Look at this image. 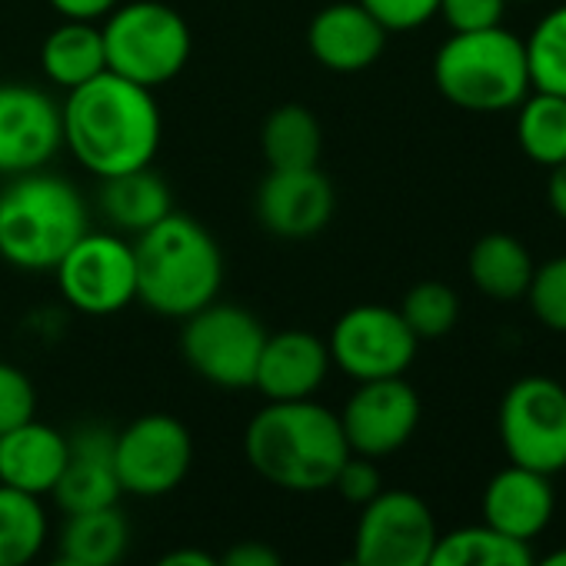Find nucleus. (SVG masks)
<instances>
[{
    "label": "nucleus",
    "instance_id": "nucleus-37",
    "mask_svg": "<svg viewBox=\"0 0 566 566\" xmlns=\"http://www.w3.org/2000/svg\"><path fill=\"white\" fill-rule=\"evenodd\" d=\"M44 4L61 18V21H87L101 24L120 0H44Z\"/></svg>",
    "mask_w": 566,
    "mask_h": 566
},
{
    "label": "nucleus",
    "instance_id": "nucleus-9",
    "mask_svg": "<svg viewBox=\"0 0 566 566\" xmlns=\"http://www.w3.org/2000/svg\"><path fill=\"white\" fill-rule=\"evenodd\" d=\"M64 304L84 317H114L137 301L134 240L111 230H87L54 266Z\"/></svg>",
    "mask_w": 566,
    "mask_h": 566
},
{
    "label": "nucleus",
    "instance_id": "nucleus-14",
    "mask_svg": "<svg viewBox=\"0 0 566 566\" xmlns=\"http://www.w3.org/2000/svg\"><path fill=\"white\" fill-rule=\"evenodd\" d=\"M61 150V104L34 84H0V177L48 170Z\"/></svg>",
    "mask_w": 566,
    "mask_h": 566
},
{
    "label": "nucleus",
    "instance_id": "nucleus-27",
    "mask_svg": "<svg viewBox=\"0 0 566 566\" xmlns=\"http://www.w3.org/2000/svg\"><path fill=\"white\" fill-rule=\"evenodd\" d=\"M530 543L493 533L490 526H460L440 533L427 566H533Z\"/></svg>",
    "mask_w": 566,
    "mask_h": 566
},
{
    "label": "nucleus",
    "instance_id": "nucleus-22",
    "mask_svg": "<svg viewBox=\"0 0 566 566\" xmlns=\"http://www.w3.org/2000/svg\"><path fill=\"white\" fill-rule=\"evenodd\" d=\"M533 266L536 263L526 243L503 230L483 233L470 247V256H467L470 283L486 301H496V304H516L526 297Z\"/></svg>",
    "mask_w": 566,
    "mask_h": 566
},
{
    "label": "nucleus",
    "instance_id": "nucleus-29",
    "mask_svg": "<svg viewBox=\"0 0 566 566\" xmlns=\"http://www.w3.org/2000/svg\"><path fill=\"white\" fill-rule=\"evenodd\" d=\"M533 91L566 97V4L549 8L523 38Z\"/></svg>",
    "mask_w": 566,
    "mask_h": 566
},
{
    "label": "nucleus",
    "instance_id": "nucleus-2",
    "mask_svg": "<svg viewBox=\"0 0 566 566\" xmlns=\"http://www.w3.org/2000/svg\"><path fill=\"white\" fill-rule=\"evenodd\" d=\"M243 457L253 473L280 490H331L350 457L337 410L311 400H283L260 407L243 430Z\"/></svg>",
    "mask_w": 566,
    "mask_h": 566
},
{
    "label": "nucleus",
    "instance_id": "nucleus-30",
    "mask_svg": "<svg viewBox=\"0 0 566 566\" xmlns=\"http://www.w3.org/2000/svg\"><path fill=\"white\" fill-rule=\"evenodd\" d=\"M400 317L407 321V327L413 331V337L423 340H440L447 337L457 321H460V297L450 283L440 280H420L403 294L400 301Z\"/></svg>",
    "mask_w": 566,
    "mask_h": 566
},
{
    "label": "nucleus",
    "instance_id": "nucleus-7",
    "mask_svg": "<svg viewBox=\"0 0 566 566\" xmlns=\"http://www.w3.org/2000/svg\"><path fill=\"white\" fill-rule=\"evenodd\" d=\"M266 344V327L256 314L220 297L187 321H180V357L210 387L247 390L253 387L256 360Z\"/></svg>",
    "mask_w": 566,
    "mask_h": 566
},
{
    "label": "nucleus",
    "instance_id": "nucleus-40",
    "mask_svg": "<svg viewBox=\"0 0 566 566\" xmlns=\"http://www.w3.org/2000/svg\"><path fill=\"white\" fill-rule=\"evenodd\" d=\"M533 566H566V546L553 549V553L543 556V559H533Z\"/></svg>",
    "mask_w": 566,
    "mask_h": 566
},
{
    "label": "nucleus",
    "instance_id": "nucleus-21",
    "mask_svg": "<svg viewBox=\"0 0 566 566\" xmlns=\"http://www.w3.org/2000/svg\"><path fill=\"white\" fill-rule=\"evenodd\" d=\"M97 207L117 233L140 237L174 210V193L154 167H144L104 177L97 190Z\"/></svg>",
    "mask_w": 566,
    "mask_h": 566
},
{
    "label": "nucleus",
    "instance_id": "nucleus-1",
    "mask_svg": "<svg viewBox=\"0 0 566 566\" xmlns=\"http://www.w3.org/2000/svg\"><path fill=\"white\" fill-rule=\"evenodd\" d=\"M61 124L64 150L97 180L154 167L164 144L157 91L111 71L67 91Z\"/></svg>",
    "mask_w": 566,
    "mask_h": 566
},
{
    "label": "nucleus",
    "instance_id": "nucleus-15",
    "mask_svg": "<svg viewBox=\"0 0 566 566\" xmlns=\"http://www.w3.org/2000/svg\"><path fill=\"white\" fill-rule=\"evenodd\" d=\"M256 223L280 240H311L337 213L334 180L321 167L266 170L253 193Z\"/></svg>",
    "mask_w": 566,
    "mask_h": 566
},
{
    "label": "nucleus",
    "instance_id": "nucleus-39",
    "mask_svg": "<svg viewBox=\"0 0 566 566\" xmlns=\"http://www.w3.org/2000/svg\"><path fill=\"white\" fill-rule=\"evenodd\" d=\"M154 566H217V556H210L200 546H180V549L164 553Z\"/></svg>",
    "mask_w": 566,
    "mask_h": 566
},
{
    "label": "nucleus",
    "instance_id": "nucleus-16",
    "mask_svg": "<svg viewBox=\"0 0 566 566\" xmlns=\"http://www.w3.org/2000/svg\"><path fill=\"white\" fill-rule=\"evenodd\" d=\"M334 370L327 340L314 331H276L266 334V344L256 360L253 390L266 403L311 400L327 384Z\"/></svg>",
    "mask_w": 566,
    "mask_h": 566
},
{
    "label": "nucleus",
    "instance_id": "nucleus-12",
    "mask_svg": "<svg viewBox=\"0 0 566 566\" xmlns=\"http://www.w3.org/2000/svg\"><path fill=\"white\" fill-rule=\"evenodd\" d=\"M114 467L124 493L167 496L193 467V437L170 413H144L114 433Z\"/></svg>",
    "mask_w": 566,
    "mask_h": 566
},
{
    "label": "nucleus",
    "instance_id": "nucleus-3",
    "mask_svg": "<svg viewBox=\"0 0 566 566\" xmlns=\"http://www.w3.org/2000/svg\"><path fill=\"white\" fill-rule=\"evenodd\" d=\"M137 301L167 321H187L213 304L223 287V250L190 213L170 210L160 223L134 237Z\"/></svg>",
    "mask_w": 566,
    "mask_h": 566
},
{
    "label": "nucleus",
    "instance_id": "nucleus-32",
    "mask_svg": "<svg viewBox=\"0 0 566 566\" xmlns=\"http://www.w3.org/2000/svg\"><path fill=\"white\" fill-rule=\"evenodd\" d=\"M34 417H38L34 380L14 364H0V433H8Z\"/></svg>",
    "mask_w": 566,
    "mask_h": 566
},
{
    "label": "nucleus",
    "instance_id": "nucleus-11",
    "mask_svg": "<svg viewBox=\"0 0 566 566\" xmlns=\"http://www.w3.org/2000/svg\"><path fill=\"white\" fill-rule=\"evenodd\" d=\"M440 526L433 510L413 490H380L354 530V566H427Z\"/></svg>",
    "mask_w": 566,
    "mask_h": 566
},
{
    "label": "nucleus",
    "instance_id": "nucleus-42",
    "mask_svg": "<svg viewBox=\"0 0 566 566\" xmlns=\"http://www.w3.org/2000/svg\"><path fill=\"white\" fill-rule=\"evenodd\" d=\"M506 4H543V0H506Z\"/></svg>",
    "mask_w": 566,
    "mask_h": 566
},
{
    "label": "nucleus",
    "instance_id": "nucleus-36",
    "mask_svg": "<svg viewBox=\"0 0 566 566\" xmlns=\"http://www.w3.org/2000/svg\"><path fill=\"white\" fill-rule=\"evenodd\" d=\"M217 566H283V556L263 539H240V543L227 546V553L217 559Z\"/></svg>",
    "mask_w": 566,
    "mask_h": 566
},
{
    "label": "nucleus",
    "instance_id": "nucleus-10",
    "mask_svg": "<svg viewBox=\"0 0 566 566\" xmlns=\"http://www.w3.org/2000/svg\"><path fill=\"white\" fill-rule=\"evenodd\" d=\"M327 350L344 377H350L354 384H367L403 377L417 360L420 340L397 307L357 304L334 321L327 334Z\"/></svg>",
    "mask_w": 566,
    "mask_h": 566
},
{
    "label": "nucleus",
    "instance_id": "nucleus-26",
    "mask_svg": "<svg viewBox=\"0 0 566 566\" xmlns=\"http://www.w3.org/2000/svg\"><path fill=\"white\" fill-rule=\"evenodd\" d=\"M516 144L536 167H556L566 160V97L530 91L516 104Z\"/></svg>",
    "mask_w": 566,
    "mask_h": 566
},
{
    "label": "nucleus",
    "instance_id": "nucleus-20",
    "mask_svg": "<svg viewBox=\"0 0 566 566\" xmlns=\"http://www.w3.org/2000/svg\"><path fill=\"white\" fill-rule=\"evenodd\" d=\"M67 463V433L38 417L0 433V483L31 496L54 493Z\"/></svg>",
    "mask_w": 566,
    "mask_h": 566
},
{
    "label": "nucleus",
    "instance_id": "nucleus-17",
    "mask_svg": "<svg viewBox=\"0 0 566 566\" xmlns=\"http://www.w3.org/2000/svg\"><path fill=\"white\" fill-rule=\"evenodd\" d=\"M387 31L360 0H334L307 24V51L331 74H360L384 57Z\"/></svg>",
    "mask_w": 566,
    "mask_h": 566
},
{
    "label": "nucleus",
    "instance_id": "nucleus-31",
    "mask_svg": "<svg viewBox=\"0 0 566 566\" xmlns=\"http://www.w3.org/2000/svg\"><path fill=\"white\" fill-rule=\"evenodd\" d=\"M530 314L553 334H566V253L533 266L526 297Z\"/></svg>",
    "mask_w": 566,
    "mask_h": 566
},
{
    "label": "nucleus",
    "instance_id": "nucleus-35",
    "mask_svg": "<svg viewBox=\"0 0 566 566\" xmlns=\"http://www.w3.org/2000/svg\"><path fill=\"white\" fill-rule=\"evenodd\" d=\"M331 486L340 493L344 503H350V506H367V503L384 490V476H380V470H377V460L360 457V453H350V457L344 460V467L337 470V476H334Z\"/></svg>",
    "mask_w": 566,
    "mask_h": 566
},
{
    "label": "nucleus",
    "instance_id": "nucleus-25",
    "mask_svg": "<svg viewBox=\"0 0 566 566\" xmlns=\"http://www.w3.org/2000/svg\"><path fill=\"white\" fill-rule=\"evenodd\" d=\"M130 546V523L124 510L101 506L84 513H67L61 530V553L74 556L84 566H117Z\"/></svg>",
    "mask_w": 566,
    "mask_h": 566
},
{
    "label": "nucleus",
    "instance_id": "nucleus-5",
    "mask_svg": "<svg viewBox=\"0 0 566 566\" xmlns=\"http://www.w3.org/2000/svg\"><path fill=\"white\" fill-rule=\"evenodd\" d=\"M433 87L440 97L470 114H503L533 91L526 44L500 28L450 34L433 54Z\"/></svg>",
    "mask_w": 566,
    "mask_h": 566
},
{
    "label": "nucleus",
    "instance_id": "nucleus-13",
    "mask_svg": "<svg viewBox=\"0 0 566 566\" xmlns=\"http://www.w3.org/2000/svg\"><path fill=\"white\" fill-rule=\"evenodd\" d=\"M337 417L350 453L384 460L413 440L423 417V403L403 377H387L357 384Z\"/></svg>",
    "mask_w": 566,
    "mask_h": 566
},
{
    "label": "nucleus",
    "instance_id": "nucleus-24",
    "mask_svg": "<svg viewBox=\"0 0 566 566\" xmlns=\"http://www.w3.org/2000/svg\"><path fill=\"white\" fill-rule=\"evenodd\" d=\"M260 154H263L266 170L321 167L324 127H321L317 114L304 104L273 107L260 127Z\"/></svg>",
    "mask_w": 566,
    "mask_h": 566
},
{
    "label": "nucleus",
    "instance_id": "nucleus-19",
    "mask_svg": "<svg viewBox=\"0 0 566 566\" xmlns=\"http://www.w3.org/2000/svg\"><path fill=\"white\" fill-rule=\"evenodd\" d=\"M120 480L114 467V433L104 427H81L67 437V463L54 486V500L64 513H84L114 506L120 500Z\"/></svg>",
    "mask_w": 566,
    "mask_h": 566
},
{
    "label": "nucleus",
    "instance_id": "nucleus-34",
    "mask_svg": "<svg viewBox=\"0 0 566 566\" xmlns=\"http://www.w3.org/2000/svg\"><path fill=\"white\" fill-rule=\"evenodd\" d=\"M506 0H440L437 18L450 28V34L500 28L506 18Z\"/></svg>",
    "mask_w": 566,
    "mask_h": 566
},
{
    "label": "nucleus",
    "instance_id": "nucleus-6",
    "mask_svg": "<svg viewBox=\"0 0 566 566\" xmlns=\"http://www.w3.org/2000/svg\"><path fill=\"white\" fill-rule=\"evenodd\" d=\"M107 71L160 91L184 74L193 54V31L187 18L164 0H120L101 21Z\"/></svg>",
    "mask_w": 566,
    "mask_h": 566
},
{
    "label": "nucleus",
    "instance_id": "nucleus-23",
    "mask_svg": "<svg viewBox=\"0 0 566 566\" xmlns=\"http://www.w3.org/2000/svg\"><path fill=\"white\" fill-rule=\"evenodd\" d=\"M107 71L101 24L61 21L41 41V74L57 91H74Z\"/></svg>",
    "mask_w": 566,
    "mask_h": 566
},
{
    "label": "nucleus",
    "instance_id": "nucleus-18",
    "mask_svg": "<svg viewBox=\"0 0 566 566\" xmlns=\"http://www.w3.org/2000/svg\"><path fill=\"white\" fill-rule=\"evenodd\" d=\"M553 513H556L553 476H543L516 463L496 470L480 496L483 526L520 543H533L549 526Z\"/></svg>",
    "mask_w": 566,
    "mask_h": 566
},
{
    "label": "nucleus",
    "instance_id": "nucleus-8",
    "mask_svg": "<svg viewBox=\"0 0 566 566\" xmlns=\"http://www.w3.org/2000/svg\"><path fill=\"white\" fill-rule=\"evenodd\" d=\"M496 433L510 463L556 476L566 470V387L546 374L513 380L496 410Z\"/></svg>",
    "mask_w": 566,
    "mask_h": 566
},
{
    "label": "nucleus",
    "instance_id": "nucleus-28",
    "mask_svg": "<svg viewBox=\"0 0 566 566\" xmlns=\"http://www.w3.org/2000/svg\"><path fill=\"white\" fill-rule=\"evenodd\" d=\"M48 543V510L41 496L0 483V566H31Z\"/></svg>",
    "mask_w": 566,
    "mask_h": 566
},
{
    "label": "nucleus",
    "instance_id": "nucleus-33",
    "mask_svg": "<svg viewBox=\"0 0 566 566\" xmlns=\"http://www.w3.org/2000/svg\"><path fill=\"white\" fill-rule=\"evenodd\" d=\"M387 34H410L437 18L440 0H360Z\"/></svg>",
    "mask_w": 566,
    "mask_h": 566
},
{
    "label": "nucleus",
    "instance_id": "nucleus-38",
    "mask_svg": "<svg viewBox=\"0 0 566 566\" xmlns=\"http://www.w3.org/2000/svg\"><path fill=\"white\" fill-rule=\"evenodd\" d=\"M546 203L566 223V160L556 164V167H549V177H546Z\"/></svg>",
    "mask_w": 566,
    "mask_h": 566
},
{
    "label": "nucleus",
    "instance_id": "nucleus-41",
    "mask_svg": "<svg viewBox=\"0 0 566 566\" xmlns=\"http://www.w3.org/2000/svg\"><path fill=\"white\" fill-rule=\"evenodd\" d=\"M48 566H84V563H77L74 556H64V553H61V556H57V559H51Z\"/></svg>",
    "mask_w": 566,
    "mask_h": 566
},
{
    "label": "nucleus",
    "instance_id": "nucleus-4",
    "mask_svg": "<svg viewBox=\"0 0 566 566\" xmlns=\"http://www.w3.org/2000/svg\"><path fill=\"white\" fill-rule=\"evenodd\" d=\"M91 230V207L74 180L34 170L0 190V260L21 273H54Z\"/></svg>",
    "mask_w": 566,
    "mask_h": 566
}]
</instances>
